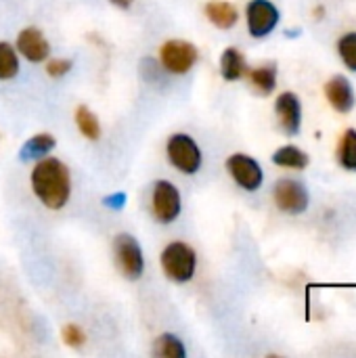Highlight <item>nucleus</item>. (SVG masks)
I'll list each match as a JSON object with an SVG mask.
<instances>
[{"mask_svg":"<svg viewBox=\"0 0 356 358\" xmlns=\"http://www.w3.org/2000/svg\"><path fill=\"white\" fill-rule=\"evenodd\" d=\"M250 80L252 84L262 92V94H269L275 90L277 86V69L275 65H262V67H256L250 71Z\"/></svg>","mask_w":356,"mask_h":358,"instance_id":"a211bd4d","label":"nucleus"},{"mask_svg":"<svg viewBox=\"0 0 356 358\" xmlns=\"http://www.w3.org/2000/svg\"><path fill=\"white\" fill-rule=\"evenodd\" d=\"M69 69H71V61L69 59H52L46 65V71H48L50 78H63L65 73H69Z\"/></svg>","mask_w":356,"mask_h":358,"instance_id":"b1692460","label":"nucleus"},{"mask_svg":"<svg viewBox=\"0 0 356 358\" xmlns=\"http://www.w3.org/2000/svg\"><path fill=\"white\" fill-rule=\"evenodd\" d=\"M338 159L346 170L356 172V130H346L340 147H338Z\"/></svg>","mask_w":356,"mask_h":358,"instance_id":"aec40b11","label":"nucleus"},{"mask_svg":"<svg viewBox=\"0 0 356 358\" xmlns=\"http://www.w3.org/2000/svg\"><path fill=\"white\" fill-rule=\"evenodd\" d=\"M227 170L231 172L233 180L245 189V191H256L260 189L262 185V168L258 166V162L250 155H243V153H235L227 159Z\"/></svg>","mask_w":356,"mask_h":358,"instance_id":"0eeeda50","label":"nucleus"},{"mask_svg":"<svg viewBox=\"0 0 356 358\" xmlns=\"http://www.w3.org/2000/svg\"><path fill=\"white\" fill-rule=\"evenodd\" d=\"M220 71H222V78L229 80V82L239 80L245 73V59H243V55L237 48H227L222 52V57H220Z\"/></svg>","mask_w":356,"mask_h":358,"instance_id":"2eb2a0df","label":"nucleus"},{"mask_svg":"<svg viewBox=\"0 0 356 358\" xmlns=\"http://www.w3.org/2000/svg\"><path fill=\"white\" fill-rule=\"evenodd\" d=\"M111 4H115V6H120V8H128L134 0H109Z\"/></svg>","mask_w":356,"mask_h":358,"instance_id":"a878e982","label":"nucleus"},{"mask_svg":"<svg viewBox=\"0 0 356 358\" xmlns=\"http://www.w3.org/2000/svg\"><path fill=\"white\" fill-rule=\"evenodd\" d=\"M151 210L157 222L170 224L178 218L180 214V193L178 189L168 182V180H157L153 187V201Z\"/></svg>","mask_w":356,"mask_h":358,"instance_id":"423d86ee","label":"nucleus"},{"mask_svg":"<svg viewBox=\"0 0 356 358\" xmlns=\"http://www.w3.org/2000/svg\"><path fill=\"white\" fill-rule=\"evenodd\" d=\"M55 145H57L55 136H50V134H36V136L27 138L25 145L19 149V159L21 162H31V159L44 157V155H48L55 149Z\"/></svg>","mask_w":356,"mask_h":358,"instance_id":"4468645a","label":"nucleus"},{"mask_svg":"<svg viewBox=\"0 0 356 358\" xmlns=\"http://www.w3.org/2000/svg\"><path fill=\"white\" fill-rule=\"evenodd\" d=\"M166 153L170 164L183 174H195L201 168V151L189 134H174L168 138Z\"/></svg>","mask_w":356,"mask_h":358,"instance_id":"20e7f679","label":"nucleus"},{"mask_svg":"<svg viewBox=\"0 0 356 358\" xmlns=\"http://www.w3.org/2000/svg\"><path fill=\"white\" fill-rule=\"evenodd\" d=\"M340 57L346 63V67H350L353 71H356V34H346L340 40Z\"/></svg>","mask_w":356,"mask_h":358,"instance_id":"4be33fe9","label":"nucleus"},{"mask_svg":"<svg viewBox=\"0 0 356 358\" xmlns=\"http://www.w3.org/2000/svg\"><path fill=\"white\" fill-rule=\"evenodd\" d=\"M126 201H128V195H126L124 191H115V193L103 197V206L109 208V210H115V212L122 210V208L126 206Z\"/></svg>","mask_w":356,"mask_h":358,"instance_id":"393cba45","label":"nucleus"},{"mask_svg":"<svg viewBox=\"0 0 356 358\" xmlns=\"http://www.w3.org/2000/svg\"><path fill=\"white\" fill-rule=\"evenodd\" d=\"M199 59L197 48L187 40H168L159 50V61L168 73L183 76L187 73Z\"/></svg>","mask_w":356,"mask_h":358,"instance_id":"39448f33","label":"nucleus"},{"mask_svg":"<svg viewBox=\"0 0 356 358\" xmlns=\"http://www.w3.org/2000/svg\"><path fill=\"white\" fill-rule=\"evenodd\" d=\"M195 266H197V256L193 248L183 241H174L166 245V250L162 252V268L166 277L176 283L191 281L195 275Z\"/></svg>","mask_w":356,"mask_h":358,"instance_id":"f03ea898","label":"nucleus"},{"mask_svg":"<svg viewBox=\"0 0 356 358\" xmlns=\"http://www.w3.org/2000/svg\"><path fill=\"white\" fill-rule=\"evenodd\" d=\"M61 338H63V342H65L69 348H82L84 342H86V334L82 331V327H80V325H73V323H69V325L63 327Z\"/></svg>","mask_w":356,"mask_h":358,"instance_id":"5701e85b","label":"nucleus"},{"mask_svg":"<svg viewBox=\"0 0 356 358\" xmlns=\"http://www.w3.org/2000/svg\"><path fill=\"white\" fill-rule=\"evenodd\" d=\"M206 17L220 29H231L237 19H239V13L237 8L231 4V2H208L206 4Z\"/></svg>","mask_w":356,"mask_h":358,"instance_id":"ddd939ff","label":"nucleus"},{"mask_svg":"<svg viewBox=\"0 0 356 358\" xmlns=\"http://www.w3.org/2000/svg\"><path fill=\"white\" fill-rule=\"evenodd\" d=\"M155 355L162 358H183L187 355V350L176 336L164 334L155 340Z\"/></svg>","mask_w":356,"mask_h":358,"instance_id":"412c9836","label":"nucleus"},{"mask_svg":"<svg viewBox=\"0 0 356 358\" xmlns=\"http://www.w3.org/2000/svg\"><path fill=\"white\" fill-rule=\"evenodd\" d=\"M17 50L31 63H42L46 61L50 46L44 38V34L36 27H25L17 36Z\"/></svg>","mask_w":356,"mask_h":358,"instance_id":"9d476101","label":"nucleus"},{"mask_svg":"<svg viewBox=\"0 0 356 358\" xmlns=\"http://www.w3.org/2000/svg\"><path fill=\"white\" fill-rule=\"evenodd\" d=\"M273 162L281 168H294V170H302L308 166V155L298 149V147H281L279 151H275Z\"/></svg>","mask_w":356,"mask_h":358,"instance_id":"f3484780","label":"nucleus"},{"mask_svg":"<svg viewBox=\"0 0 356 358\" xmlns=\"http://www.w3.org/2000/svg\"><path fill=\"white\" fill-rule=\"evenodd\" d=\"M275 109H277V115H279L283 132L290 134V136L298 134L300 132V122H302V107H300L298 96L292 94V92H283L277 99Z\"/></svg>","mask_w":356,"mask_h":358,"instance_id":"9b49d317","label":"nucleus"},{"mask_svg":"<svg viewBox=\"0 0 356 358\" xmlns=\"http://www.w3.org/2000/svg\"><path fill=\"white\" fill-rule=\"evenodd\" d=\"M19 73L17 50L8 42H0V80H13Z\"/></svg>","mask_w":356,"mask_h":358,"instance_id":"6ab92c4d","label":"nucleus"},{"mask_svg":"<svg viewBox=\"0 0 356 358\" xmlns=\"http://www.w3.org/2000/svg\"><path fill=\"white\" fill-rule=\"evenodd\" d=\"M76 124H78V130L82 132V136H86L88 141H99V136H101L99 117L86 105H80L76 109Z\"/></svg>","mask_w":356,"mask_h":358,"instance_id":"dca6fc26","label":"nucleus"},{"mask_svg":"<svg viewBox=\"0 0 356 358\" xmlns=\"http://www.w3.org/2000/svg\"><path fill=\"white\" fill-rule=\"evenodd\" d=\"M31 189L48 210H61L69 201L71 178L67 166L57 157H46L31 170Z\"/></svg>","mask_w":356,"mask_h":358,"instance_id":"f257e3e1","label":"nucleus"},{"mask_svg":"<svg viewBox=\"0 0 356 358\" xmlns=\"http://www.w3.org/2000/svg\"><path fill=\"white\" fill-rule=\"evenodd\" d=\"M279 23V10L269 0H252L248 4V27L254 38L269 36Z\"/></svg>","mask_w":356,"mask_h":358,"instance_id":"6e6552de","label":"nucleus"},{"mask_svg":"<svg viewBox=\"0 0 356 358\" xmlns=\"http://www.w3.org/2000/svg\"><path fill=\"white\" fill-rule=\"evenodd\" d=\"M275 201L287 214H302L308 208V193L296 180H279L275 185Z\"/></svg>","mask_w":356,"mask_h":358,"instance_id":"1a4fd4ad","label":"nucleus"},{"mask_svg":"<svg viewBox=\"0 0 356 358\" xmlns=\"http://www.w3.org/2000/svg\"><path fill=\"white\" fill-rule=\"evenodd\" d=\"M113 252H115V264L126 279L136 281L143 277L145 258H143V250H141L138 241L132 235L120 233L113 239Z\"/></svg>","mask_w":356,"mask_h":358,"instance_id":"7ed1b4c3","label":"nucleus"},{"mask_svg":"<svg viewBox=\"0 0 356 358\" xmlns=\"http://www.w3.org/2000/svg\"><path fill=\"white\" fill-rule=\"evenodd\" d=\"M325 92H327L329 103L338 111L346 113V111H350L355 107V92H353V86H350V82L346 78H334V80H329L327 86H325Z\"/></svg>","mask_w":356,"mask_h":358,"instance_id":"f8f14e48","label":"nucleus"}]
</instances>
